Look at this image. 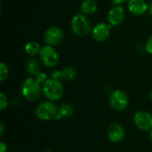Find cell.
Instances as JSON below:
<instances>
[{"label": "cell", "instance_id": "14", "mask_svg": "<svg viewBox=\"0 0 152 152\" xmlns=\"http://www.w3.org/2000/svg\"><path fill=\"white\" fill-rule=\"evenodd\" d=\"M41 48L42 46L40 45V44L34 40L27 42L24 45V51L26 54H28L30 57H35L36 55L39 54Z\"/></svg>", "mask_w": 152, "mask_h": 152}, {"label": "cell", "instance_id": "9", "mask_svg": "<svg viewBox=\"0 0 152 152\" xmlns=\"http://www.w3.org/2000/svg\"><path fill=\"white\" fill-rule=\"evenodd\" d=\"M134 123L135 126L141 131H151L152 114L146 110H140L134 114Z\"/></svg>", "mask_w": 152, "mask_h": 152}, {"label": "cell", "instance_id": "16", "mask_svg": "<svg viewBox=\"0 0 152 152\" xmlns=\"http://www.w3.org/2000/svg\"><path fill=\"white\" fill-rule=\"evenodd\" d=\"M61 79H62V80L69 82V81L75 80L77 77V70L72 66H68V67L64 68L63 69H61Z\"/></svg>", "mask_w": 152, "mask_h": 152}, {"label": "cell", "instance_id": "2", "mask_svg": "<svg viewBox=\"0 0 152 152\" xmlns=\"http://www.w3.org/2000/svg\"><path fill=\"white\" fill-rule=\"evenodd\" d=\"M42 92L43 89L41 85L35 79V77L26 78L20 86V94L22 97L29 102L37 100Z\"/></svg>", "mask_w": 152, "mask_h": 152}, {"label": "cell", "instance_id": "13", "mask_svg": "<svg viewBox=\"0 0 152 152\" xmlns=\"http://www.w3.org/2000/svg\"><path fill=\"white\" fill-rule=\"evenodd\" d=\"M98 10V4L95 0H83L80 4V12L85 15H92Z\"/></svg>", "mask_w": 152, "mask_h": 152}, {"label": "cell", "instance_id": "4", "mask_svg": "<svg viewBox=\"0 0 152 152\" xmlns=\"http://www.w3.org/2000/svg\"><path fill=\"white\" fill-rule=\"evenodd\" d=\"M38 55L41 63L46 68H54L59 64L60 56L53 46L47 45L42 46Z\"/></svg>", "mask_w": 152, "mask_h": 152}, {"label": "cell", "instance_id": "7", "mask_svg": "<svg viewBox=\"0 0 152 152\" xmlns=\"http://www.w3.org/2000/svg\"><path fill=\"white\" fill-rule=\"evenodd\" d=\"M129 104V100L126 93L121 90H115L110 96V105L116 111H124Z\"/></svg>", "mask_w": 152, "mask_h": 152}, {"label": "cell", "instance_id": "28", "mask_svg": "<svg viewBox=\"0 0 152 152\" xmlns=\"http://www.w3.org/2000/svg\"><path fill=\"white\" fill-rule=\"evenodd\" d=\"M150 139H151V142L152 143V130L151 131V134H150Z\"/></svg>", "mask_w": 152, "mask_h": 152}, {"label": "cell", "instance_id": "22", "mask_svg": "<svg viewBox=\"0 0 152 152\" xmlns=\"http://www.w3.org/2000/svg\"><path fill=\"white\" fill-rule=\"evenodd\" d=\"M51 77L53 79H58L60 80L61 78V71L58 69H53L51 73Z\"/></svg>", "mask_w": 152, "mask_h": 152}, {"label": "cell", "instance_id": "3", "mask_svg": "<svg viewBox=\"0 0 152 152\" xmlns=\"http://www.w3.org/2000/svg\"><path fill=\"white\" fill-rule=\"evenodd\" d=\"M43 94L51 102H57L61 99L64 94L62 83L58 79L48 78L43 85Z\"/></svg>", "mask_w": 152, "mask_h": 152}, {"label": "cell", "instance_id": "20", "mask_svg": "<svg viewBox=\"0 0 152 152\" xmlns=\"http://www.w3.org/2000/svg\"><path fill=\"white\" fill-rule=\"evenodd\" d=\"M8 104V101H7V97L5 96V94L4 93L0 94V110L1 111L4 110V109L7 107Z\"/></svg>", "mask_w": 152, "mask_h": 152}, {"label": "cell", "instance_id": "25", "mask_svg": "<svg viewBox=\"0 0 152 152\" xmlns=\"http://www.w3.org/2000/svg\"><path fill=\"white\" fill-rule=\"evenodd\" d=\"M4 133V126L3 123H1V124H0V134L3 135Z\"/></svg>", "mask_w": 152, "mask_h": 152}, {"label": "cell", "instance_id": "21", "mask_svg": "<svg viewBox=\"0 0 152 152\" xmlns=\"http://www.w3.org/2000/svg\"><path fill=\"white\" fill-rule=\"evenodd\" d=\"M145 51L148 53L152 54V35H151L148 37V39L145 43Z\"/></svg>", "mask_w": 152, "mask_h": 152}, {"label": "cell", "instance_id": "24", "mask_svg": "<svg viewBox=\"0 0 152 152\" xmlns=\"http://www.w3.org/2000/svg\"><path fill=\"white\" fill-rule=\"evenodd\" d=\"M6 151H7V145L4 142H0V152H6Z\"/></svg>", "mask_w": 152, "mask_h": 152}, {"label": "cell", "instance_id": "19", "mask_svg": "<svg viewBox=\"0 0 152 152\" xmlns=\"http://www.w3.org/2000/svg\"><path fill=\"white\" fill-rule=\"evenodd\" d=\"M35 79L40 84V85H44L45 84V82L48 79L47 78V75L45 73V72H39L36 77H35Z\"/></svg>", "mask_w": 152, "mask_h": 152}, {"label": "cell", "instance_id": "18", "mask_svg": "<svg viewBox=\"0 0 152 152\" xmlns=\"http://www.w3.org/2000/svg\"><path fill=\"white\" fill-rule=\"evenodd\" d=\"M9 74V69L8 66L5 62H1L0 63V80L3 82L4 81Z\"/></svg>", "mask_w": 152, "mask_h": 152}, {"label": "cell", "instance_id": "5", "mask_svg": "<svg viewBox=\"0 0 152 152\" xmlns=\"http://www.w3.org/2000/svg\"><path fill=\"white\" fill-rule=\"evenodd\" d=\"M58 110L59 109L53 102H43L37 106L36 116L40 120L48 121L55 118L56 115L58 114Z\"/></svg>", "mask_w": 152, "mask_h": 152}, {"label": "cell", "instance_id": "11", "mask_svg": "<svg viewBox=\"0 0 152 152\" xmlns=\"http://www.w3.org/2000/svg\"><path fill=\"white\" fill-rule=\"evenodd\" d=\"M127 9L131 14L142 16L150 10V4L145 0H128Z\"/></svg>", "mask_w": 152, "mask_h": 152}, {"label": "cell", "instance_id": "10", "mask_svg": "<svg viewBox=\"0 0 152 152\" xmlns=\"http://www.w3.org/2000/svg\"><path fill=\"white\" fill-rule=\"evenodd\" d=\"M125 18H126V10L121 4L114 5L112 8L110 9L107 14L108 23L110 24L112 27L119 26L121 23H123Z\"/></svg>", "mask_w": 152, "mask_h": 152}, {"label": "cell", "instance_id": "12", "mask_svg": "<svg viewBox=\"0 0 152 152\" xmlns=\"http://www.w3.org/2000/svg\"><path fill=\"white\" fill-rule=\"evenodd\" d=\"M107 134H108V138L110 139V142H112L114 143H118L124 140V138L126 136V131L120 124L112 123L108 127Z\"/></svg>", "mask_w": 152, "mask_h": 152}, {"label": "cell", "instance_id": "15", "mask_svg": "<svg viewBox=\"0 0 152 152\" xmlns=\"http://www.w3.org/2000/svg\"><path fill=\"white\" fill-rule=\"evenodd\" d=\"M25 70L30 76L36 77L40 72V63H39V61L37 59H35V58L29 59L26 62Z\"/></svg>", "mask_w": 152, "mask_h": 152}, {"label": "cell", "instance_id": "23", "mask_svg": "<svg viewBox=\"0 0 152 152\" xmlns=\"http://www.w3.org/2000/svg\"><path fill=\"white\" fill-rule=\"evenodd\" d=\"M110 1L114 5H119V4H122L126 2H128V0H110Z\"/></svg>", "mask_w": 152, "mask_h": 152}, {"label": "cell", "instance_id": "27", "mask_svg": "<svg viewBox=\"0 0 152 152\" xmlns=\"http://www.w3.org/2000/svg\"><path fill=\"white\" fill-rule=\"evenodd\" d=\"M149 96H150V99H151V101L152 102V88L151 89V91H150V95H149Z\"/></svg>", "mask_w": 152, "mask_h": 152}, {"label": "cell", "instance_id": "8", "mask_svg": "<svg viewBox=\"0 0 152 152\" xmlns=\"http://www.w3.org/2000/svg\"><path fill=\"white\" fill-rule=\"evenodd\" d=\"M111 28H112V26L107 22L102 21V22L96 23L93 27L92 32H91L93 39L98 43L105 42L110 35Z\"/></svg>", "mask_w": 152, "mask_h": 152}, {"label": "cell", "instance_id": "29", "mask_svg": "<svg viewBox=\"0 0 152 152\" xmlns=\"http://www.w3.org/2000/svg\"><path fill=\"white\" fill-rule=\"evenodd\" d=\"M43 152H53V151H43Z\"/></svg>", "mask_w": 152, "mask_h": 152}, {"label": "cell", "instance_id": "17", "mask_svg": "<svg viewBox=\"0 0 152 152\" xmlns=\"http://www.w3.org/2000/svg\"><path fill=\"white\" fill-rule=\"evenodd\" d=\"M58 112L62 118H69L74 114V108L69 103H63L60 106Z\"/></svg>", "mask_w": 152, "mask_h": 152}, {"label": "cell", "instance_id": "6", "mask_svg": "<svg viewBox=\"0 0 152 152\" xmlns=\"http://www.w3.org/2000/svg\"><path fill=\"white\" fill-rule=\"evenodd\" d=\"M64 38L63 30L57 26H51L47 28L43 35V39L45 45L55 46L62 42Z\"/></svg>", "mask_w": 152, "mask_h": 152}, {"label": "cell", "instance_id": "1", "mask_svg": "<svg viewBox=\"0 0 152 152\" xmlns=\"http://www.w3.org/2000/svg\"><path fill=\"white\" fill-rule=\"evenodd\" d=\"M70 28L74 35L78 37H85L92 32V23L87 15L82 12L73 15L70 20Z\"/></svg>", "mask_w": 152, "mask_h": 152}, {"label": "cell", "instance_id": "26", "mask_svg": "<svg viewBox=\"0 0 152 152\" xmlns=\"http://www.w3.org/2000/svg\"><path fill=\"white\" fill-rule=\"evenodd\" d=\"M149 12H150V14H151V16L152 18V1L150 4V10H149Z\"/></svg>", "mask_w": 152, "mask_h": 152}]
</instances>
